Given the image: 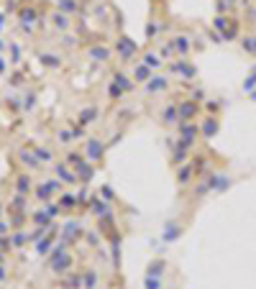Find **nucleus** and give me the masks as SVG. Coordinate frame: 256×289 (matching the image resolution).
<instances>
[{"mask_svg": "<svg viewBox=\"0 0 256 289\" xmlns=\"http://www.w3.org/2000/svg\"><path fill=\"white\" fill-rule=\"evenodd\" d=\"M3 29H5V15L0 13V31H3Z\"/></svg>", "mask_w": 256, "mask_h": 289, "instance_id": "3", "label": "nucleus"}, {"mask_svg": "<svg viewBox=\"0 0 256 289\" xmlns=\"http://www.w3.org/2000/svg\"><path fill=\"white\" fill-rule=\"evenodd\" d=\"M0 72H5V59L0 57Z\"/></svg>", "mask_w": 256, "mask_h": 289, "instance_id": "4", "label": "nucleus"}, {"mask_svg": "<svg viewBox=\"0 0 256 289\" xmlns=\"http://www.w3.org/2000/svg\"><path fill=\"white\" fill-rule=\"evenodd\" d=\"M51 21H54V26H57V29H62V31H67L69 29V18L64 15V13H51Z\"/></svg>", "mask_w": 256, "mask_h": 289, "instance_id": "1", "label": "nucleus"}, {"mask_svg": "<svg viewBox=\"0 0 256 289\" xmlns=\"http://www.w3.org/2000/svg\"><path fill=\"white\" fill-rule=\"evenodd\" d=\"M151 77V67H139V72H136V82H144V79H149Z\"/></svg>", "mask_w": 256, "mask_h": 289, "instance_id": "2", "label": "nucleus"}]
</instances>
